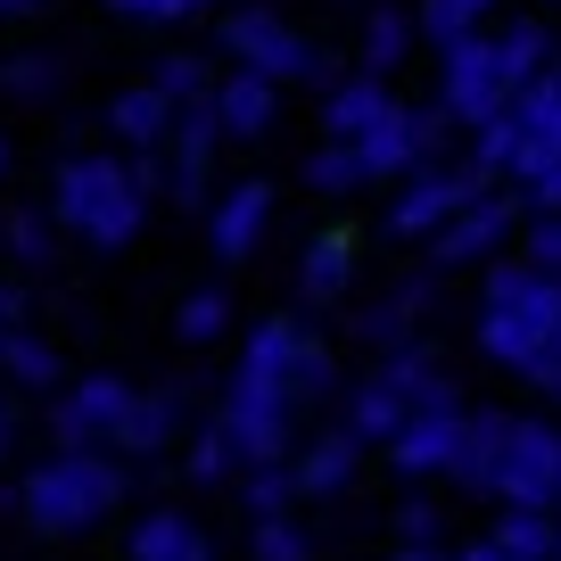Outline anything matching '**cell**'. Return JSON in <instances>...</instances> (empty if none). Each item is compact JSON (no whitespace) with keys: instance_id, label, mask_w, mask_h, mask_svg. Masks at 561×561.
<instances>
[{"instance_id":"obj_1","label":"cell","mask_w":561,"mask_h":561,"mask_svg":"<svg viewBox=\"0 0 561 561\" xmlns=\"http://www.w3.org/2000/svg\"><path fill=\"white\" fill-rule=\"evenodd\" d=\"M124 504V462L116 455H50L9 488V512H25L50 537H75V528L107 520Z\"/></svg>"},{"instance_id":"obj_2","label":"cell","mask_w":561,"mask_h":561,"mask_svg":"<svg viewBox=\"0 0 561 561\" xmlns=\"http://www.w3.org/2000/svg\"><path fill=\"white\" fill-rule=\"evenodd\" d=\"M553 339H561V273L495 264L488 273V306H479V347H488L495 364L528 371Z\"/></svg>"},{"instance_id":"obj_3","label":"cell","mask_w":561,"mask_h":561,"mask_svg":"<svg viewBox=\"0 0 561 561\" xmlns=\"http://www.w3.org/2000/svg\"><path fill=\"white\" fill-rule=\"evenodd\" d=\"M50 224H67L83 248H124L149 224V198H140L124 158H67L58 191H50Z\"/></svg>"},{"instance_id":"obj_4","label":"cell","mask_w":561,"mask_h":561,"mask_svg":"<svg viewBox=\"0 0 561 561\" xmlns=\"http://www.w3.org/2000/svg\"><path fill=\"white\" fill-rule=\"evenodd\" d=\"M298 404L280 397L273 380H256V371H231L224 388V413H215V430L231 438V455H240V471H264V462L289 455V430H298Z\"/></svg>"},{"instance_id":"obj_5","label":"cell","mask_w":561,"mask_h":561,"mask_svg":"<svg viewBox=\"0 0 561 561\" xmlns=\"http://www.w3.org/2000/svg\"><path fill=\"white\" fill-rule=\"evenodd\" d=\"M488 495H504V512H553L561 504V430L553 421H512L504 455L488 471Z\"/></svg>"},{"instance_id":"obj_6","label":"cell","mask_w":561,"mask_h":561,"mask_svg":"<svg viewBox=\"0 0 561 561\" xmlns=\"http://www.w3.org/2000/svg\"><path fill=\"white\" fill-rule=\"evenodd\" d=\"M224 50H231V67H240V75H256V83H273V91L298 83V75H314L306 34H298V25H280L273 9H256V0L224 18Z\"/></svg>"},{"instance_id":"obj_7","label":"cell","mask_w":561,"mask_h":561,"mask_svg":"<svg viewBox=\"0 0 561 561\" xmlns=\"http://www.w3.org/2000/svg\"><path fill=\"white\" fill-rule=\"evenodd\" d=\"M512 107V91H504V75H495V50H488V34H462V42H446L438 50V116L446 124H495Z\"/></svg>"},{"instance_id":"obj_8","label":"cell","mask_w":561,"mask_h":561,"mask_svg":"<svg viewBox=\"0 0 561 561\" xmlns=\"http://www.w3.org/2000/svg\"><path fill=\"white\" fill-rule=\"evenodd\" d=\"M124 404H133V380H116V371H91L83 388H58V404H50L58 455H107Z\"/></svg>"},{"instance_id":"obj_9","label":"cell","mask_w":561,"mask_h":561,"mask_svg":"<svg viewBox=\"0 0 561 561\" xmlns=\"http://www.w3.org/2000/svg\"><path fill=\"white\" fill-rule=\"evenodd\" d=\"M462 198L471 191H462L455 165H421V174H404L397 198H388V231H397V240H438V231L455 224Z\"/></svg>"},{"instance_id":"obj_10","label":"cell","mask_w":561,"mask_h":561,"mask_svg":"<svg viewBox=\"0 0 561 561\" xmlns=\"http://www.w3.org/2000/svg\"><path fill=\"white\" fill-rule=\"evenodd\" d=\"M512 224H520V207H512V198H495V191H479V198H462L455 224L430 240V256H438V264H488L495 248H504Z\"/></svg>"},{"instance_id":"obj_11","label":"cell","mask_w":561,"mask_h":561,"mask_svg":"<svg viewBox=\"0 0 561 561\" xmlns=\"http://www.w3.org/2000/svg\"><path fill=\"white\" fill-rule=\"evenodd\" d=\"M264 224H273V182H231V191L207 207V248H215V264L256 256Z\"/></svg>"},{"instance_id":"obj_12","label":"cell","mask_w":561,"mask_h":561,"mask_svg":"<svg viewBox=\"0 0 561 561\" xmlns=\"http://www.w3.org/2000/svg\"><path fill=\"white\" fill-rule=\"evenodd\" d=\"M207 116H215V133H224V140H264V133L280 124V91L231 67V75H215V91H207Z\"/></svg>"},{"instance_id":"obj_13","label":"cell","mask_w":561,"mask_h":561,"mask_svg":"<svg viewBox=\"0 0 561 561\" xmlns=\"http://www.w3.org/2000/svg\"><path fill=\"white\" fill-rule=\"evenodd\" d=\"M306 322L298 314H264V322H248V355H240V371H256V380H273L280 397H289V371H298V355H306Z\"/></svg>"},{"instance_id":"obj_14","label":"cell","mask_w":561,"mask_h":561,"mask_svg":"<svg viewBox=\"0 0 561 561\" xmlns=\"http://www.w3.org/2000/svg\"><path fill=\"white\" fill-rule=\"evenodd\" d=\"M347 280H355V231L331 224V231H314V240H306L298 289H306V306H331V298H347Z\"/></svg>"},{"instance_id":"obj_15","label":"cell","mask_w":561,"mask_h":561,"mask_svg":"<svg viewBox=\"0 0 561 561\" xmlns=\"http://www.w3.org/2000/svg\"><path fill=\"white\" fill-rule=\"evenodd\" d=\"M165 446H174V397H140L133 388V404H124V421H116V438H107V455L116 462H158Z\"/></svg>"},{"instance_id":"obj_16","label":"cell","mask_w":561,"mask_h":561,"mask_svg":"<svg viewBox=\"0 0 561 561\" xmlns=\"http://www.w3.org/2000/svg\"><path fill=\"white\" fill-rule=\"evenodd\" d=\"M455 421L462 413H413L397 438H388V462H397L404 479H430V471L446 479V462H455Z\"/></svg>"},{"instance_id":"obj_17","label":"cell","mask_w":561,"mask_h":561,"mask_svg":"<svg viewBox=\"0 0 561 561\" xmlns=\"http://www.w3.org/2000/svg\"><path fill=\"white\" fill-rule=\"evenodd\" d=\"M504 430H512V413H462L455 421V462H446V479L471 488V495H488V471H495V455H504Z\"/></svg>"},{"instance_id":"obj_18","label":"cell","mask_w":561,"mask_h":561,"mask_svg":"<svg viewBox=\"0 0 561 561\" xmlns=\"http://www.w3.org/2000/svg\"><path fill=\"white\" fill-rule=\"evenodd\" d=\"M388 107H397V91H388V83H371V75H339L331 100H322V133H331V140H364Z\"/></svg>"},{"instance_id":"obj_19","label":"cell","mask_w":561,"mask_h":561,"mask_svg":"<svg viewBox=\"0 0 561 561\" xmlns=\"http://www.w3.org/2000/svg\"><path fill=\"white\" fill-rule=\"evenodd\" d=\"M107 133L124 140V158H149V149H165V133H174V107H165L149 83H133V91H116V107H107Z\"/></svg>"},{"instance_id":"obj_20","label":"cell","mask_w":561,"mask_h":561,"mask_svg":"<svg viewBox=\"0 0 561 561\" xmlns=\"http://www.w3.org/2000/svg\"><path fill=\"white\" fill-rule=\"evenodd\" d=\"M355 462H364V446L347 438V430H322L314 446H306L298 462H289V479H298V495H347V479H355Z\"/></svg>"},{"instance_id":"obj_21","label":"cell","mask_w":561,"mask_h":561,"mask_svg":"<svg viewBox=\"0 0 561 561\" xmlns=\"http://www.w3.org/2000/svg\"><path fill=\"white\" fill-rule=\"evenodd\" d=\"M488 50H495V75H504V91H528V83H545V75H553V34H545V18L504 25Z\"/></svg>"},{"instance_id":"obj_22","label":"cell","mask_w":561,"mask_h":561,"mask_svg":"<svg viewBox=\"0 0 561 561\" xmlns=\"http://www.w3.org/2000/svg\"><path fill=\"white\" fill-rule=\"evenodd\" d=\"M404 421H413V404H404L397 388H388L380 371H371V380H355V397H347V421H339V430H347L355 446H371V438L388 446V438L404 430Z\"/></svg>"},{"instance_id":"obj_23","label":"cell","mask_w":561,"mask_h":561,"mask_svg":"<svg viewBox=\"0 0 561 561\" xmlns=\"http://www.w3.org/2000/svg\"><path fill=\"white\" fill-rule=\"evenodd\" d=\"M133 561H215V545L191 512H149L133 528Z\"/></svg>"},{"instance_id":"obj_24","label":"cell","mask_w":561,"mask_h":561,"mask_svg":"<svg viewBox=\"0 0 561 561\" xmlns=\"http://www.w3.org/2000/svg\"><path fill=\"white\" fill-rule=\"evenodd\" d=\"M0 380L9 388H50L58 397V347L42 331H9L0 339Z\"/></svg>"},{"instance_id":"obj_25","label":"cell","mask_w":561,"mask_h":561,"mask_svg":"<svg viewBox=\"0 0 561 561\" xmlns=\"http://www.w3.org/2000/svg\"><path fill=\"white\" fill-rule=\"evenodd\" d=\"M404 58H413V18H404V9H371V25H364V75H371V83H388Z\"/></svg>"},{"instance_id":"obj_26","label":"cell","mask_w":561,"mask_h":561,"mask_svg":"<svg viewBox=\"0 0 561 561\" xmlns=\"http://www.w3.org/2000/svg\"><path fill=\"white\" fill-rule=\"evenodd\" d=\"M553 537H561L553 512H504V520L488 528V545L504 561H553Z\"/></svg>"},{"instance_id":"obj_27","label":"cell","mask_w":561,"mask_h":561,"mask_svg":"<svg viewBox=\"0 0 561 561\" xmlns=\"http://www.w3.org/2000/svg\"><path fill=\"white\" fill-rule=\"evenodd\" d=\"M495 0H421V18H413V42H462V34H479V18H488Z\"/></svg>"},{"instance_id":"obj_28","label":"cell","mask_w":561,"mask_h":561,"mask_svg":"<svg viewBox=\"0 0 561 561\" xmlns=\"http://www.w3.org/2000/svg\"><path fill=\"white\" fill-rule=\"evenodd\" d=\"M224 331H231V298H224V289H191L182 314H174V339H182V347H215Z\"/></svg>"},{"instance_id":"obj_29","label":"cell","mask_w":561,"mask_h":561,"mask_svg":"<svg viewBox=\"0 0 561 561\" xmlns=\"http://www.w3.org/2000/svg\"><path fill=\"white\" fill-rule=\"evenodd\" d=\"M149 91H158V100L182 116V107H198V100L215 91V67H207V58H165V67L149 75Z\"/></svg>"},{"instance_id":"obj_30","label":"cell","mask_w":561,"mask_h":561,"mask_svg":"<svg viewBox=\"0 0 561 561\" xmlns=\"http://www.w3.org/2000/svg\"><path fill=\"white\" fill-rule=\"evenodd\" d=\"M240 495L256 520H289V504H298V479H289V462H264V471H240Z\"/></svg>"},{"instance_id":"obj_31","label":"cell","mask_w":561,"mask_h":561,"mask_svg":"<svg viewBox=\"0 0 561 561\" xmlns=\"http://www.w3.org/2000/svg\"><path fill=\"white\" fill-rule=\"evenodd\" d=\"M0 248H9L18 264H50L58 256V231H50V215L18 207V215H0Z\"/></svg>"},{"instance_id":"obj_32","label":"cell","mask_w":561,"mask_h":561,"mask_svg":"<svg viewBox=\"0 0 561 561\" xmlns=\"http://www.w3.org/2000/svg\"><path fill=\"white\" fill-rule=\"evenodd\" d=\"M430 298H438V289H430V280H404L397 298H388V306H371V314L355 322V331H364V339H397L404 322H421V314H430Z\"/></svg>"},{"instance_id":"obj_33","label":"cell","mask_w":561,"mask_h":561,"mask_svg":"<svg viewBox=\"0 0 561 561\" xmlns=\"http://www.w3.org/2000/svg\"><path fill=\"white\" fill-rule=\"evenodd\" d=\"M306 182H314V191H364V165H355L347 140H322L314 158H306Z\"/></svg>"},{"instance_id":"obj_34","label":"cell","mask_w":561,"mask_h":561,"mask_svg":"<svg viewBox=\"0 0 561 561\" xmlns=\"http://www.w3.org/2000/svg\"><path fill=\"white\" fill-rule=\"evenodd\" d=\"M331 388H339V364H331V347H322V339H306L298 371H289V404H314V397H331Z\"/></svg>"},{"instance_id":"obj_35","label":"cell","mask_w":561,"mask_h":561,"mask_svg":"<svg viewBox=\"0 0 561 561\" xmlns=\"http://www.w3.org/2000/svg\"><path fill=\"white\" fill-rule=\"evenodd\" d=\"M191 479H240V455H231V438L215 430V421L191 438Z\"/></svg>"},{"instance_id":"obj_36","label":"cell","mask_w":561,"mask_h":561,"mask_svg":"<svg viewBox=\"0 0 561 561\" xmlns=\"http://www.w3.org/2000/svg\"><path fill=\"white\" fill-rule=\"evenodd\" d=\"M314 545H306L298 520H256V561H306Z\"/></svg>"},{"instance_id":"obj_37","label":"cell","mask_w":561,"mask_h":561,"mask_svg":"<svg viewBox=\"0 0 561 561\" xmlns=\"http://www.w3.org/2000/svg\"><path fill=\"white\" fill-rule=\"evenodd\" d=\"M58 83V58H9L0 67V91H18V100H42Z\"/></svg>"},{"instance_id":"obj_38","label":"cell","mask_w":561,"mask_h":561,"mask_svg":"<svg viewBox=\"0 0 561 561\" xmlns=\"http://www.w3.org/2000/svg\"><path fill=\"white\" fill-rule=\"evenodd\" d=\"M397 537H404V545H438V504L404 495V504H397Z\"/></svg>"},{"instance_id":"obj_39","label":"cell","mask_w":561,"mask_h":561,"mask_svg":"<svg viewBox=\"0 0 561 561\" xmlns=\"http://www.w3.org/2000/svg\"><path fill=\"white\" fill-rule=\"evenodd\" d=\"M124 18H140V25H182V18H198L207 0H116Z\"/></svg>"},{"instance_id":"obj_40","label":"cell","mask_w":561,"mask_h":561,"mask_svg":"<svg viewBox=\"0 0 561 561\" xmlns=\"http://www.w3.org/2000/svg\"><path fill=\"white\" fill-rule=\"evenodd\" d=\"M528 264H537V273H561V215L528 224Z\"/></svg>"},{"instance_id":"obj_41","label":"cell","mask_w":561,"mask_h":561,"mask_svg":"<svg viewBox=\"0 0 561 561\" xmlns=\"http://www.w3.org/2000/svg\"><path fill=\"white\" fill-rule=\"evenodd\" d=\"M520 380H528V388H537V397H545V404H561V347H545V355H537V364H528V371H520Z\"/></svg>"},{"instance_id":"obj_42","label":"cell","mask_w":561,"mask_h":561,"mask_svg":"<svg viewBox=\"0 0 561 561\" xmlns=\"http://www.w3.org/2000/svg\"><path fill=\"white\" fill-rule=\"evenodd\" d=\"M528 207H537V215H561V158L545 165V174H528Z\"/></svg>"},{"instance_id":"obj_43","label":"cell","mask_w":561,"mask_h":561,"mask_svg":"<svg viewBox=\"0 0 561 561\" xmlns=\"http://www.w3.org/2000/svg\"><path fill=\"white\" fill-rule=\"evenodd\" d=\"M18 322H25V289H18V280H0V331H18Z\"/></svg>"},{"instance_id":"obj_44","label":"cell","mask_w":561,"mask_h":561,"mask_svg":"<svg viewBox=\"0 0 561 561\" xmlns=\"http://www.w3.org/2000/svg\"><path fill=\"white\" fill-rule=\"evenodd\" d=\"M9 446H18V397L0 388V455H9Z\"/></svg>"},{"instance_id":"obj_45","label":"cell","mask_w":561,"mask_h":561,"mask_svg":"<svg viewBox=\"0 0 561 561\" xmlns=\"http://www.w3.org/2000/svg\"><path fill=\"white\" fill-rule=\"evenodd\" d=\"M50 0H0V18H42Z\"/></svg>"},{"instance_id":"obj_46","label":"cell","mask_w":561,"mask_h":561,"mask_svg":"<svg viewBox=\"0 0 561 561\" xmlns=\"http://www.w3.org/2000/svg\"><path fill=\"white\" fill-rule=\"evenodd\" d=\"M446 561H504V553H495V545L479 537V545H462V553H446Z\"/></svg>"},{"instance_id":"obj_47","label":"cell","mask_w":561,"mask_h":561,"mask_svg":"<svg viewBox=\"0 0 561 561\" xmlns=\"http://www.w3.org/2000/svg\"><path fill=\"white\" fill-rule=\"evenodd\" d=\"M388 561H446L438 545H404V553H388Z\"/></svg>"},{"instance_id":"obj_48","label":"cell","mask_w":561,"mask_h":561,"mask_svg":"<svg viewBox=\"0 0 561 561\" xmlns=\"http://www.w3.org/2000/svg\"><path fill=\"white\" fill-rule=\"evenodd\" d=\"M0 174H9V140H0Z\"/></svg>"},{"instance_id":"obj_49","label":"cell","mask_w":561,"mask_h":561,"mask_svg":"<svg viewBox=\"0 0 561 561\" xmlns=\"http://www.w3.org/2000/svg\"><path fill=\"white\" fill-rule=\"evenodd\" d=\"M553 561H561V537H553Z\"/></svg>"},{"instance_id":"obj_50","label":"cell","mask_w":561,"mask_h":561,"mask_svg":"<svg viewBox=\"0 0 561 561\" xmlns=\"http://www.w3.org/2000/svg\"><path fill=\"white\" fill-rule=\"evenodd\" d=\"M545 9H553V0H545Z\"/></svg>"},{"instance_id":"obj_51","label":"cell","mask_w":561,"mask_h":561,"mask_svg":"<svg viewBox=\"0 0 561 561\" xmlns=\"http://www.w3.org/2000/svg\"><path fill=\"white\" fill-rule=\"evenodd\" d=\"M0 339H9V331H0Z\"/></svg>"}]
</instances>
